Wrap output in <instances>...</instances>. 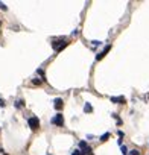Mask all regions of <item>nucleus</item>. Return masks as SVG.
<instances>
[{"label": "nucleus", "mask_w": 149, "mask_h": 155, "mask_svg": "<svg viewBox=\"0 0 149 155\" xmlns=\"http://www.w3.org/2000/svg\"><path fill=\"white\" fill-rule=\"evenodd\" d=\"M27 123H29V128H31L32 131H37V129L40 128V120H38V117H31L29 120H27Z\"/></svg>", "instance_id": "nucleus-1"}, {"label": "nucleus", "mask_w": 149, "mask_h": 155, "mask_svg": "<svg viewBox=\"0 0 149 155\" xmlns=\"http://www.w3.org/2000/svg\"><path fill=\"white\" fill-rule=\"evenodd\" d=\"M67 46V43L66 41H61V40H58V41H53L52 43V47L55 49V52H61L62 49H64Z\"/></svg>", "instance_id": "nucleus-2"}, {"label": "nucleus", "mask_w": 149, "mask_h": 155, "mask_svg": "<svg viewBox=\"0 0 149 155\" xmlns=\"http://www.w3.org/2000/svg\"><path fill=\"white\" fill-rule=\"evenodd\" d=\"M52 123L56 125V126H62V125H64V117H62V114H56V116L52 119Z\"/></svg>", "instance_id": "nucleus-3"}, {"label": "nucleus", "mask_w": 149, "mask_h": 155, "mask_svg": "<svg viewBox=\"0 0 149 155\" xmlns=\"http://www.w3.org/2000/svg\"><path fill=\"white\" fill-rule=\"evenodd\" d=\"M110 50H111V46H107V47H105V49L102 50L99 55L96 56V59H97V61H99V59H102V58H104V56H105V55H107V53H108V52H110Z\"/></svg>", "instance_id": "nucleus-4"}, {"label": "nucleus", "mask_w": 149, "mask_h": 155, "mask_svg": "<svg viewBox=\"0 0 149 155\" xmlns=\"http://www.w3.org/2000/svg\"><path fill=\"white\" fill-rule=\"evenodd\" d=\"M62 105H64V102H62V99H61V97H58V99H55V110H61V108H62Z\"/></svg>", "instance_id": "nucleus-5"}, {"label": "nucleus", "mask_w": 149, "mask_h": 155, "mask_svg": "<svg viewBox=\"0 0 149 155\" xmlns=\"http://www.w3.org/2000/svg\"><path fill=\"white\" fill-rule=\"evenodd\" d=\"M111 102H114V103H125L126 99H125V97H111Z\"/></svg>", "instance_id": "nucleus-6"}, {"label": "nucleus", "mask_w": 149, "mask_h": 155, "mask_svg": "<svg viewBox=\"0 0 149 155\" xmlns=\"http://www.w3.org/2000/svg\"><path fill=\"white\" fill-rule=\"evenodd\" d=\"M84 111H85V113H91V111H93V106H91L90 103H85V106H84Z\"/></svg>", "instance_id": "nucleus-7"}, {"label": "nucleus", "mask_w": 149, "mask_h": 155, "mask_svg": "<svg viewBox=\"0 0 149 155\" xmlns=\"http://www.w3.org/2000/svg\"><path fill=\"white\" fill-rule=\"evenodd\" d=\"M108 139H110V134H108V132H105L104 135H102V137H100V141H107Z\"/></svg>", "instance_id": "nucleus-8"}, {"label": "nucleus", "mask_w": 149, "mask_h": 155, "mask_svg": "<svg viewBox=\"0 0 149 155\" xmlns=\"http://www.w3.org/2000/svg\"><path fill=\"white\" fill-rule=\"evenodd\" d=\"M32 82H33V84H35V85H40V84H41V82H43V79H38V78H37V79H33V81H32Z\"/></svg>", "instance_id": "nucleus-9"}, {"label": "nucleus", "mask_w": 149, "mask_h": 155, "mask_svg": "<svg viewBox=\"0 0 149 155\" xmlns=\"http://www.w3.org/2000/svg\"><path fill=\"white\" fill-rule=\"evenodd\" d=\"M122 152H123V155H126L128 154V149L125 147V146H122Z\"/></svg>", "instance_id": "nucleus-10"}, {"label": "nucleus", "mask_w": 149, "mask_h": 155, "mask_svg": "<svg viewBox=\"0 0 149 155\" xmlns=\"http://www.w3.org/2000/svg\"><path fill=\"white\" fill-rule=\"evenodd\" d=\"M131 155H140V152H139V151H135V149H134V151H131Z\"/></svg>", "instance_id": "nucleus-11"}, {"label": "nucleus", "mask_w": 149, "mask_h": 155, "mask_svg": "<svg viewBox=\"0 0 149 155\" xmlns=\"http://www.w3.org/2000/svg\"><path fill=\"white\" fill-rule=\"evenodd\" d=\"M72 155H81V151H79V149H76V151H74Z\"/></svg>", "instance_id": "nucleus-12"}, {"label": "nucleus", "mask_w": 149, "mask_h": 155, "mask_svg": "<svg viewBox=\"0 0 149 155\" xmlns=\"http://www.w3.org/2000/svg\"><path fill=\"white\" fill-rule=\"evenodd\" d=\"M0 8H2L3 11H6V6H5V5H3V3H0Z\"/></svg>", "instance_id": "nucleus-13"}, {"label": "nucleus", "mask_w": 149, "mask_h": 155, "mask_svg": "<svg viewBox=\"0 0 149 155\" xmlns=\"http://www.w3.org/2000/svg\"><path fill=\"white\" fill-rule=\"evenodd\" d=\"M87 155H93V152H90V154H87Z\"/></svg>", "instance_id": "nucleus-14"}, {"label": "nucleus", "mask_w": 149, "mask_h": 155, "mask_svg": "<svg viewBox=\"0 0 149 155\" xmlns=\"http://www.w3.org/2000/svg\"><path fill=\"white\" fill-rule=\"evenodd\" d=\"M0 27H2V21H0Z\"/></svg>", "instance_id": "nucleus-15"}]
</instances>
